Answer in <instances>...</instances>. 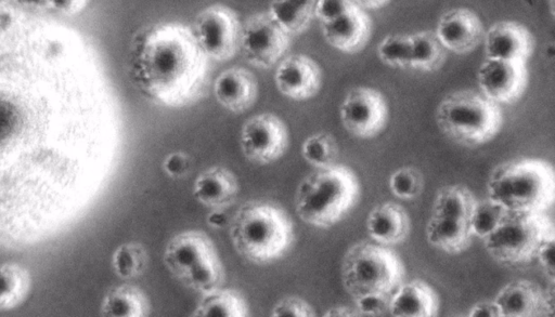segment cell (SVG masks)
<instances>
[{"label": "cell", "mask_w": 555, "mask_h": 317, "mask_svg": "<svg viewBox=\"0 0 555 317\" xmlns=\"http://www.w3.org/2000/svg\"><path fill=\"white\" fill-rule=\"evenodd\" d=\"M127 72L150 102L171 108L199 100L208 85V57L191 28L163 22L139 29L131 38Z\"/></svg>", "instance_id": "1"}, {"label": "cell", "mask_w": 555, "mask_h": 317, "mask_svg": "<svg viewBox=\"0 0 555 317\" xmlns=\"http://www.w3.org/2000/svg\"><path fill=\"white\" fill-rule=\"evenodd\" d=\"M229 224L235 251L254 264L279 260L294 241L293 221L283 208L269 201L243 203Z\"/></svg>", "instance_id": "2"}, {"label": "cell", "mask_w": 555, "mask_h": 317, "mask_svg": "<svg viewBox=\"0 0 555 317\" xmlns=\"http://www.w3.org/2000/svg\"><path fill=\"white\" fill-rule=\"evenodd\" d=\"M359 191L358 177L348 167L334 163L317 168L296 188V214L306 224L328 228L352 209Z\"/></svg>", "instance_id": "3"}, {"label": "cell", "mask_w": 555, "mask_h": 317, "mask_svg": "<svg viewBox=\"0 0 555 317\" xmlns=\"http://www.w3.org/2000/svg\"><path fill=\"white\" fill-rule=\"evenodd\" d=\"M487 191L507 212L543 213L555 198L553 167L537 158L503 162L490 173Z\"/></svg>", "instance_id": "4"}, {"label": "cell", "mask_w": 555, "mask_h": 317, "mask_svg": "<svg viewBox=\"0 0 555 317\" xmlns=\"http://www.w3.org/2000/svg\"><path fill=\"white\" fill-rule=\"evenodd\" d=\"M436 121L439 129L456 143L478 146L499 133L503 116L499 104L482 93L461 90L441 100Z\"/></svg>", "instance_id": "5"}, {"label": "cell", "mask_w": 555, "mask_h": 317, "mask_svg": "<svg viewBox=\"0 0 555 317\" xmlns=\"http://www.w3.org/2000/svg\"><path fill=\"white\" fill-rule=\"evenodd\" d=\"M163 261L172 276L202 294L224 282V267L215 243L202 230H185L171 237Z\"/></svg>", "instance_id": "6"}, {"label": "cell", "mask_w": 555, "mask_h": 317, "mask_svg": "<svg viewBox=\"0 0 555 317\" xmlns=\"http://www.w3.org/2000/svg\"><path fill=\"white\" fill-rule=\"evenodd\" d=\"M403 277L404 268L399 256L379 243L357 242L343 257L341 281L352 299L366 294H392Z\"/></svg>", "instance_id": "7"}, {"label": "cell", "mask_w": 555, "mask_h": 317, "mask_svg": "<svg viewBox=\"0 0 555 317\" xmlns=\"http://www.w3.org/2000/svg\"><path fill=\"white\" fill-rule=\"evenodd\" d=\"M553 233V223L543 213L507 212L483 239L485 249L501 264H524L534 259L541 242Z\"/></svg>", "instance_id": "8"}, {"label": "cell", "mask_w": 555, "mask_h": 317, "mask_svg": "<svg viewBox=\"0 0 555 317\" xmlns=\"http://www.w3.org/2000/svg\"><path fill=\"white\" fill-rule=\"evenodd\" d=\"M190 28L208 58L225 62L240 50L242 23L233 9L224 4L215 3L203 9Z\"/></svg>", "instance_id": "9"}, {"label": "cell", "mask_w": 555, "mask_h": 317, "mask_svg": "<svg viewBox=\"0 0 555 317\" xmlns=\"http://www.w3.org/2000/svg\"><path fill=\"white\" fill-rule=\"evenodd\" d=\"M291 36L268 11L255 13L242 24L240 49L250 65L269 69L288 50Z\"/></svg>", "instance_id": "10"}, {"label": "cell", "mask_w": 555, "mask_h": 317, "mask_svg": "<svg viewBox=\"0 0 555 317\" xmlns=\"http://www.w3.org/2000/svg\"><path fill=\"white\" fill-rule=\"evenodd\" d=\"M289 144L285 122L273 113H261L248 118L241 129L240 145L249 161L268 164L280 159Z\"/></svg>", "instance_id": "11"}, {"label": "cell", "mask_w": 555, "mask_h": 317, "mask_svg": "<svg viewBox=\"0 0 555 317\" xmlns=\"http://www.w3.org/2000/svg\"><path fill=\"white\" fill-rule=\"evenodd\" d=\"M343 127L353 136L371 138L386 126L388 107L383 94L370 87H356L344 97L339 107Z\"/></svg>", "instance_id": "12"}, {"label": "cell", "mask_w": 555, "mask_h": 317, "mask_svg": "<svg viewBox=\"0 0 555 317\" xmlns=\"http://www.w3.org/2000/svg\"><path fill=\"white\" fill-rule=\"evenodd\" d=\"M477 83L480 93L490 101L515 103L528 83L526 62L486 58L477 70Z\"/></svg>", "instance_id": "13"}, {"label": "cell", "mask_w": 555, "mask_h": 317, "mask_svg": "<svg viewBox=\"0 0 555 317\" xmlns=\"http://www.w3.org/2000/svg\"><path fill=\"white\" fill-rule=\"evenodd\" d=\"M274 82L279 92L294 101L313 97L322 85V71L310 56L296 53L280 61Z\"/></svg>", "instance_id": "14"}, {"label": "cell", "mask_w": 555, "mask_h": 317, "mask_svg": "<svg viewBox=\"0 0 555 317\" xmlns=\"http://www.w3.org/2000/svg\"><path fill=\"white\" fill-rule=\"evenodd\" d=\"M494 301L499 305L502 317H532L554 312V282L548 290L539 285L518 279L505 285Z\"/></svg>", "instance_id": "15"}, {"label": "cell", "mask_w": 555, "mask_h": 317, "mask_svg": "<svg viewBox=\"0 0 555 317\" xmlns=\"http://www.w3.org/2000/svg\"><path fill=\"white\" fill-rule=\"evenodd\" d=\"M434 31L446 50L455 54L472 52L482 41L485 34L479 16L466 8L444 12Z\"/></svg>", "instance_id": "16"}, {"label": "cell", "mask_w": 555, "mask_h": 317, "mask_svg": "<svg viewBox=\"0 0 555 317\" xmlns=\"http://www.w3.org/2000/svg\"><path fill=\"white\" fill-rule=\"evenodd\" d=\"M486 58L527 62L533 51L529 29L514 21L492 24L483 34Z\"/></svg>", "instance_id": "17"}, {"label": "cell", "mask_w": 555, "mask_h": 317, "mask_svg": "<svg viewBox=\"0 0 555 317\" xmlns=\"http://www.w3.org/2000/svg\"><path fill=\"white\" fill-rule=\"evenodd\" d=\"M217 102L227 110L241 114L249 109L258 97V81L244 67L233 66L220 72L212 87Z\"/></svg>", "instance_id": "18"}, {"label": "cell", "mask_w": 555, "mask_h": 317, "mask_svg": "<svg viewBox=\"0 0 555 317\" xmlns=\"http://www.w3.org/2000/svg\"><path fill=\"white\" fill-rule=\"evenodd\" d=\"M321 26L324 40L332 48L348 54L362 50L372 32L371 18L360 6Z\"/></svg>", "instance_id": "19"}, {"label": "cell", "mask_w": 555, "mask_h": 317, "mask_svg": "<svg viewBox=\"0 0 555 317\" xmlns=\"http://www.w3.org/2000/svg\"><path fill=\"white\" fill-rule=\"evenodd\" d=\"M235 174L225 167L212 166L202 171L194 181L193 196L203 206L224 210L238 194Z\"/></svg>", "instance_id": "20"}, {"label": "cell", "mask_w": 555, "mask_h": 317, "mask_svg": "<svg viewBox=\"0 0 555 317\" xmlns=\"http://www.w3.org/2000/svg\"><path fill=\"white\" fill-rule=\"evenodd\" d=\"M439 308L435 290L425 281L401 282L392 292L388 312L395 317H433Z\"/></svg>", "instance_id": "21"}, {"label": "cell", "mask_w": 555, "mask_h": 317, "mask_svg": "<svg viewBox=\"0 0 555 317\" xmlns=\"http://www.w3.org/2000/svg\"><path fill=\"white\" fill-rule=\"evenodd\" d=\"M366 230L376 243L383 246L398 245L409 234L410 219L400 204L383 202L370 211L366 217Z\"/></svg>", "instance_id": "22"}, {"label": "cell", "mask_w": 555, "mask_h": 317, "mask_svg": "<svg viewBox=\"0 0 555 317\" xmlns=\"http://www.w3.org/2000/svg\"><path fill=\"white\" fill-rule=\"evenodd\" d=\"M100 311L107 317H145L151 312V304L141 288L122 283L107 290Z\"/></svg>", "instance_id": "23"}, {"label": "cell", "mask_w": 555, "mask_h": 317, "mask_svg": "<svg viewBox=\"0 0 555 317\" xmlns=\"http://www.w3.org/2000/svg\"><path fill=\"white\" fill-rule=\"evenodd\" d=\"M428 243L446 253L465 251L472 241L468 222L431 215L426 226Z\"/></svg>", "instance_id": "24"}, {"label": "cell", "mask_w": 555, "mask_h": 317, "mask_svg": "<svg viewBox=\"0 0 555 317\" xmlns=\"http://www.w3.org/2000/svg\"><path fill=\"white\" fill-rule=\"evenodd\" d=\"M248 314V304L238 291L220 287L203 294L192 316L246 317Z\"/></svg>", "instance_id": "25"}, {"label": "cell", "mask_w": 555, "mask_h": 317, "mask_svg": "<svg viewBox=\"0 0 555 317\" xmlns=\"http://www.w3.org/2000/svg\"><path fill=\"white\" fill-rule=\"evenodd\" d=\"M31 286L26 267L16 262L0 264V311H10L22 304Z\"/></svg>", "instance_id": "26"}, {"label": "cell", "mask_w": 555, "mask_h": 317, "mask_svg": "<svg viewBox=\"0 0 555 317\" xmlns=\"http://www.w3.org/2000/svg\"><path fill=\"white\" fill-rule=\"evenodd\" d=\"M318 0H271L268 12L291 35L305 31L314 17Z\"/></svg>", "instance_id": "27"}, {"label": "cell", "mask_w": 555, "mask_h": 317, "mask_svg": "<svg viewBox=\"0 0 555 317\" xmlns=\"http://www.w3.org/2000/svg\"><path fill=\"white\" fill-rule=\"evenodd\" d=\"M411 69L430 72L443 65L448 51L434 30L411 34Z\"/></svg>", "instance_id": "28"}, {"label": "cell", "mask_w": 555, "mask_h": 317, "mask_svg": "<svg viewBox=\"0 0 555 317\" xmlns=\"http://www.w3.org/2000/svg\"><path fill=\"white\" fill-rule=\"evenodd\" d=\"M476 201L472 191L464 186H444L437 193L431 215L468 222Z\"/></svg>", "instance_id": "29"}, {"label": "cell", "mask_w": 555, "mask_h": 317, "mask_svg": "<svg viewBox=\"0 0 555 317\" xmlns=\"http://www.w3.org/2000/svg\"><path fill=\"white\" fill-rule=\"evenodd\" d=\"M149 262L147 251L141 242L130 241L118 246L112 255V267L116 276L129 280L141 276Z\"/></svg>", "instance_id": "30"}, {"label": "cell", "mask_w": 555, "mask_h": 317, "mask_svg": "<svg viewBox=\"0 0 555 317\" xmlns=\"http://www.w3.org/2000/svg\"><path fill=\"white\" fill-rule=\"evenodd\" d=\"M507 211L490 198L477 200L468 220L473 236L486 239L502 222Z\"/></svg>", "instance_id": "31"}, {"label": "cell", "mask_w": 555, "mask_h": 317, "mask_svg": "<svg viewBox=\"0 0 555 317\" xmlns=\"http://www.w3.org/2000/svg\"><path fill=\"white\" fill-rule=\"evenodd\" d=\"M301 156L315 168H324L335 163L338 145L335 137L326 132L310 135L301 145Z\"/></svg>", "instance_id": "32"}, {"label": "cell", "mask_w": 555, "mask_h": 317, "mask_svg": "<svg viewBox=\"0 0 555 317\" xmlns=\"http://www.w3.org/2000/svg\"><path fill=\"white\" fill-rule=\"evenodd\" d=\"M411 35H387L377 47L380 62L392 68L411 69Z\"/></svg>", "instance_id": "33"}, {"label": "cell", "mask_w": 555, "mask_h": 317, "mask_svg": "<svg viewBox=\"0 0 555 317\" xmlns=\"http://www.w3.org/2000/svg\"><path fill=\"white\" fill-rule=\"evenodd\" d=\"M422 173L413 167H402L389 177V188L399 199L410 200L416 198L423 189Z\"/></svg>", "instance_id": "34"}, {"label": "cell", "mask_w": 555, "mask_h": 317, "mask_svg": "<svg viewBox=\"0 0 555 317\" xmlns=\"http://www.w3.org/2000/svg\"><path fill=\"white\" fill-rule=\"evenodd\" d=\"M273 317H312L315 316L313 307L304 299L287 295L280 299L271 309Z\"/></svg>", "instance_id": "35"}, {"label": "cell", "mask_w": 555, "mask_h": 317, "mask_svg": "<svg viewBox=\"0 0 555 317\" xmlns=\"http://www.w3.org/2000/svg\"><path fill=\"white\" fill-rule=\"evenodd\" d=\"M357 6L358 4L354 0H318L314 17L318 18L321 24H325Z\"/></svg>", "instance_id": "36"}, {"label": "cell", "mask_w": 555, "mask_h": 317, "mask_svg": "<svg viewBox=\"0 0 555 317\" xmlns=\"http://www.w3.org/2000/svg\"><path fill=\"white\" fill-rule=\"evenodd\" d=\"M391 294H366L353 298L354 307L360 315L378 316L388 312Z\"/></svg>", "instance_id": "37"}, {"label": "cell", "mask_w": 555, "mask_h": 317, "mask_svg": "<svg viewBox=\"0 0 555 317\" xmlns=\"http://www.w3.org/2000/svg\"><path fill=\"white\" fill-rule=\"evenodd\" d=\"M191 164V158L188 154L173 151L165 157L162 168L169 177L181 179L190 172Z\"/></svg>", "instance_id": "38"}, {"label": "cell", "mask_w": 555, "mask_h": 317, "mask_svg": "<svg viewBox=\"0 0 555 317\" xmlns=\"http://www.w3.org/2000/svg\"><path fill=\"white\" fill-rule=\"evenodd\" d=\"M554 243L555 233L548 235L539 246L534 259L538 260L540 266L544 270L546 277L551 282H554L555 267H554Z\"/></svg>", "instance_id": "39"}, {"label": "cell", "mask_w": 555, "mask_h": 317, "mask_svg": "<svg viewBox=\"0 0 555 317\" xmlns=\"http://www.w3.org/2000/svg\"><path fill=\"white\" fill-rule=\"evenodd\" d=\"M88 3V0H48V8L65 14L73 15L79 13Z\"/></svg>", "instance_id": "40"}, {"label": "cell", "mask_w": 555, "mask_h": 317, "mask_svg": "<svg viewBox=\"0 0 555 317\" xmlns=\"http://www.w3.org/2000/svg\"><path fill=\"white\" fill-rule=\"evenodd\" d=\"M469 317H502L501 309L494 300L476 303L469 311Z\"/></svg>", "instance_id": "41"}, {"label": "cell", "mask_w": 555, "mask_h": 317, "mask_svg": "<svg viewBox=\"0 0 555 317\" xmlns=\"http://www.w3.org/2000/svg\"><path fill=\"white\" fill-rule=\"evenodd\" d=\"M207 224L214 228H221L225 226L230 220L222 209H214L207 215Z\"/></svg>", "instance_id": "42"}, {"label": "cell", "mask_w": 555, "mask_h": 317, "mask_svg": "<svg viewBox=\"0 0 555 317\" xmlns=\"http://www.w3.org/2000/svg\"><path fill=\"white\" fill-rule=\"evenodd\" d=\"M359 312L356 307H350L346 305L335 306L327 309L323 316L325 317H347V316H359Z\"/></svg>", "instance_id": "43"}, {"label": "cell", "mask_w": 555, "mask_h": 317, "mask_svg": "<svg viewBox=\"0 0 555 317\" xmlns=\"http://www.w3.org/2000/svg\"><path fill=\"white\" fill-rule=\"evenodd\" d=\"M363 10H378L389 3L390 0H354Z\"/></svg>", "instance_id": "44"}, {"label": "cell", "mask_w": 555, "mask_h": 317, "mask_svg": "<svg viewBox=\"0 0 555 317\" xmlns=\"http://www.w3.org/2000/svg\"><path fill=\"white\" fill-rule=\"evenodd\" d=\"M18 4L30 9L48 8V0H15Z\"/></svg>", "instance_id": "45"}]
</instances>
